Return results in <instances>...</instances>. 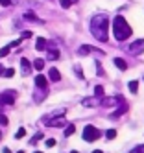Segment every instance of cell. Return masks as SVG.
Here are the masks:
<instances>
[{
    "label": "cell",
    "instance_id": "6da1fadb",
    "mask_svg": "<svg viewBox=\"0 0 144 153\" xmlns=\"http://www.w3.org/2000/svg\"><path fill=\"white\" fill-rule=\"evenodd\" d=\"M107 26H109L107 17H104V15H96V17L91 20V33H93L98 41L105 42V41H107Z\"/></svg>",
    "mask_w": 144,
    "mask_h": 153
},
{
    "label": "cell",
    "instance_id": "7a4b0ae2",
    "mask_svg": "<svg viewBox=\"0 0 144 153\" xmlns=\"http://www.w3.org/2000/svg\"><path fill=\"white\" fill-rule=\"evenodd\" d=\"M113 35L116 41H126L131 35V26L128 24V20L122 15H116L113 20Z\"/></svg>",
    "mask_w": 144,
    "mask_h": 153
},
{
    "label": "cell",
    "instance_id": "3957f363",
    "mask_svg": "<svg viewBox=\"0 0 144 153\" xmlns=\"http://www.w3.org/2000/svg\"><path fill=\"white\" fill-rule=\"evenodd\" d=\"M100 137H102V131H100L98 127H94V126H87V127L83 129V138H85L87 142H94V140H98Z\"/></svg>",
    "mask_w": 144,
    "mask_h": 153
},
{
    "label": "cell",
    "instance_id": "277c9868",
    "mask_svg": "<svg viewBox=\"0 0 144 153\" xmlns=\"http://www.w3.org/2000/svg\"><path fill=\"white\" fill-rule=\"evenodd\" d=\"M129 53H133V56H140V53L144 52V39H137V41H133L131 45H129Z\"/></svg>",
    "mask_w": 144,
    "mask_h": 153
},
{
    "label": "cell",
    "instance_id": "5b68a950",
    "mask_svg": "<svg viewBox=\"0 0 144 153\" xmlns=\"http://www.w3.org/2000/svg\"><path fill=\"white\" fill-rule=\"evenodd\" d=\"M15 102V92L13 91H6L0 94V105H13Z\"/></svg>",
    "mask_w": 144,
    "mask_h": 153
},
{
    "label": "cell",
    "instance_id": "8992f818",
    "mask_svg": "<svg viewBox=\"0 0 144 153\" xmlns=\"http://www.w3.org/2000/svg\"><path fill=\"white\" fill-rule=\"evenodd\" d=\"M35 85L39 87V89H46V85H48V79L44 78L43 74H39L37 78H35Z\"/></svg>",
    "mask_w": 144,
    "mask_h": 153
},
{
    "label": "cell",
    "instance_id": "52a82bcc",
    "mask_svg": "<svg viewBox=\"0 0 144 153\" xmlns=\"http://www.w3.org/2000/svg\"><path fill=\"white\" fill-rule=\"evenodd\" d=\"M48 78H50L52 81H59V79H61V74H59V70H57V68H50Z\"/></svg>",
    "mask_w": 144,
    "mask_h": 153
},
{
    "label": "cell",
    "instance_id": "ba28073f",
    "mask_svg": "<svg viewBox=\"0 0 144 153\" xmlns=\"http://www.w3.org/2000/svg\"><path fill=\"white\" fill-rule=\"evenodd\" d=\"M115 67H118L120 70H128V63L124 61V59H122V57H115Z\"/></svg>",
    "mask_w": 144,
    "mask_h": 153
},
{
    "label": "cell",
    "instance_id": "9c48e42d",
    "mask_svg": "<svg viewBox=\"0 0 144 153\" xmlns=\"http://www.w3.org/2000/svg\"><path fill=\"white\" fill-rule=\"evenodd\" d=\"M35 50H39V52H43V50H46V41H44L43 37H39V39L35 41Z\"/></svg>",
    "mask_w": 144,
    "mask_h": 153
},
{
    "label": "cell",
    "instance_id": "30bf717a",
    "mask_svg": "<svg viewBox=\"0 0 144 153\" xmlns=\"http://www.w3.org/2000/svg\"><path fill=\"white\" fill-rule=\"evenodd\" d=\"M20 65H22V70H24V74H28V72L31 70V65H30L28 59H20Z\"/></svg>",
    "mask_w": 144,
    "mask_h": 153
},
{
    "label": "cell",
    "instance_id": "8fae6325",
    "mask_svg": "<svg viewBox=\"0 0 144 153\" xmlns=\"http://www.w3.org/2000/svg\"><path fill=\"white\" fill-rule=\"evenodd\" d=\"M24 19H26V20H31V22H39L37 15H35V13H31V11H26V13H24Z\"/></svg>",
    "mask_w": 144,
    "mask_h": 153
},
{
    "label": "cell",
    "instance_id": "7c38bea8",
    "mask_svg": "<svg viewBox=\"0 0 144 153\" xmlns=\"http://www.w3.org/2000/svg\"><path fill=\"white\" fill-rule=\"evenodd\" d=\"M33 68H35V70H43L44 68V61L43 59H35V61H33Z\"/></svg>",
    "mask_w": 144,
    "mask_h": 153
},
{
    "label": "cell",
    "instance_id": "4fadbf2b",
    "mask_svg": "<svg viewBox=\"0 0 144 153\" xmlns=\"http://www.w3.org/2000/svg\"><path fill=\"white\" fill-rule=\"evenodd\" d=\"M93 52V46H87V45H83L81 48H80V56H87V53H91Z\"/></svg>",
    "mask_w": 144,
    "mask_h": 153
},
{
    "label": "cell",
    "instance_id": "5bb4252c",
    "mask_svg": "<svg viewBox=\"0 0 144 153\" xmlns=\"http://www.w3.org/2000/svg\"><path fill=\"white\" fill-rule=\"evenodd\" d=\"M128 89L133 92V94H135L137 91H139V81H129V85H128Z\"/></svg>",
    "mask_w": 144,
    "mask_h": 153
},
{
    "label": "cell",
    "instance_id": "9a60e30c",
    "mask_svg": "<svg viewBox=\"0 0 144 153\" xmlns=\"http://www.w3.org/2000/svg\"><path fill=\"white\" fill-rule=\"evenodd\" d=\"M94 96L104 98V87H102V85H96V87H94Z\"/></svg>",
    "mask_w": 144,
    "mask_h": 153
},
{
    "label": "cell",
    "instance_id": "2e32d148",
    "mask_svg": "<svg viewBox=\"0 0 144 153\" xmlns=\"http://www.w3.org/2000/svg\"><path fill=\"white\" fill-rule=\"evenodd\" d=\"M74 131H76L74 124H70V126H66V129H65V137H70V135H74Z\"/></svg>",
    "mask_w": 144,
    "mask_h": 153
},
{
    "label": "cell",
    "instance_id": "e0dca14e",
    "mask_svg": "<svg viewBox=\"0 0 144 153\" xmlns=\"http://www.w3.org/2000/svg\"><path fill=\"white\" fill-rule=\"evenodd\" d=\"M105 137H107L109 140H113V138L116 137V131H115V129H107V131H105Z\"/></svg>",
    "mask_w": 144,
    "mask_h": 153
},
{
    "label": "cell",
    "instance_id": "ac0fdd59",
    "mask_svg": "<svg viewBox=\"0 0 144 153\" xmlns=\"http://www.w3.org/2000/svg\"><path fill=\"white\" fill-rule=\"evenodd\" d=\"M59 57V50H50L48 52V59H57Z\"/></svg>",
    "mask_w": 144,
    "mask_h": 153
},
{
    "label": "cell",
    "instance_id": "d6986e66",
    "mask_svg": "<svg viewBox=\"0 0 144 153\" xmlns=\"http://www.w3.org/2000/svg\"><path fill=\"white\" fill-rule=\"evenodd\" d=\"M15 76V68H6L4 70V78H13Z\"/></svg>",
    "mask_w": 144,
    "mask_h": 153
},
{
    "label": "cell",
    "instance_id": "ffe728a7",
    "mask_svg": "<svg viewBox=\"0 0 144 153\" xmlns=\"http://www.w3.org/2000/svg\"><path fill=\"white\" fill-rule=\"evenodd\" d=\"M65 124V120H63V116L59 118V120H54V122H48V126H52V127H55V126H63Z\"/></svg>",
    "mask_w": 144,
    "mask_h": 153
},
{
    "label": "cell",
    "instance_id": "44dd1931",
    "mask_svg": "<svg viewBox=\"0 0 144 153\" xmlns=\"http://www.w3.org/2000/svg\"><path fill=\"white\" fill-rule=\"evenodd\" d=\"M9 52H11V46H9V45H7V46H4L2 50H0V57H6Z\"/></svg>",
    "mask_w": 144,
    "mask_h": 153
},
{
    "label": "cell",
    "instance_id": "7402d4cb",
    "mask_svg": "<svg viewBox=\"0 0 144 153\" xmlns=\"http://www.w3.org/2000/svg\"><path fill=\"white\" fill-rule=\"evenodd\" d=\"M59 4H61V7H65V9H69V7L72 6V0H59Z\"/></svg>",
    "mask_w": 144,
    "mask_h": 153
},
{
    "label": "cell",
    "instance_id": "603a6c76",
    "mask_svg": "<svg viewBox=\"0 0 144 153\" xmlns=\"http://www.w3.org/2000/svg\"><path fill=\"white\" fill-rule=\"evenodd\" d=\"M128 111V107L124 105V107H122V109H118V111H115V114H113V118H116V116H120V114H124Z\"/></svg>",
    "mask_w": 144,
    "mask_h": 153
},
{
    "label": "cell",
    "instance_id": "cb8c5ba5",
    "mask_svg": "<svg viewBox=\"0 0 144 153\" xmlns=\"http://www.w3.org/2000/svg\"><path fill=\"white\" fill-rule=\"evenodd\" d=\"M74 70H76V74H78V78H80V79H83V72H81V67H80V65H76V67H74Z\"/></svg>",
    "mask_w": 144,
    "mask_h": 153
},
{
    "label": "cell",
    "instance_id": "d4e9b609",
    "mask_svg": "<svg viewBox=\"0 0 144 153\" xmlns=\"http://www.w3.org/2000/svg\"><path fill=\"white\" fill-rule=\"evenodd\" d=\"M26 135V129L24 127H20L19 131H17V135H15V138H22V137H24Z\"/></svg>",
    "mask_w": 144,
    "mask_h": 153
},
{
    "label": "cell",
    "instance_id": "484cf974",
    "mask_svg": "<svg viewBox=\"0 0 144 153\" xmlns=\"http://www.w3.org/2000/svg\"><path fill=\"white\" fill-rule=\"evenodd\" d=\"M131 153H144V144H142V146H137V148L133 149Z\"/></svg>",
    "mask_w": 144,
    "mask_h": 153
},
{
    "label": "cell",
    "instance_id": "4316f807",
    "mask_svg": "<svg viewBox=\"0 0 144 153\" xmlns=\"http://www.w3.org/2000/svg\"><path fill=\"white\" fill-rule=\"evenodd\" d=\"M46 146H48V148H54V146H55V138H48V140H46Z\"/></svg>",
    "mask_w": 144,
    "mask_h": 153
},
{
    "label": "cell",
    "instance_id": "83f0119b",
    "mask_svg": "<svg viewBox=\"0 0 144 153\" xmlns=\"http://www.w3.org/2000/svg\"><path fill=\"white\" fill-rule=\"evenodd\" d=\"M0 124H2V126H7V118H6L4 114H0Z\"/></svg>",
    "mask_w": 144,
    "mask_h": 153
},
{
    "label": "cell",
    "instance_id": "f1b7e54d",
    "mask_svg": "<svg viewBox=\"0 0 144 153\" xmlns=\"http://www.w3.org/2000/svg\"><path fill=\"white\" fill-rule=\"evenodd\" d=\"M0 6H4V7L11 6V0H0Z\"/></svg>",
    "mask_w": 144,
    "mask_h": 153
},
{
    "label": "cell",
    "instance_id": "f546056e",
    "mask_svg": "<svg viewBox=\"0 0 144 153\" xmlns=\"http://www.w3.org/2000/svg\"><path fill=\"white\" fill-rule=\"evenodd\" d=\"M31 37V31H22V39H30Z\"/></svg>",
    "mask_w": 144,
    "mask_h": 153
},
{
    "label": "cell",
    "instance_id": "4dcf8cb0",
    "mask_svg": "<svg viewBox=\"0 0 144 153\" xmlns=\"http://www.w3.org/2000/svg\"><path fill=\"white\" fill-rule=\"evenodd\" d=\"M0 76H4V67L0 65Z\"/></svg>",
    "mask_w": 144,
    "mask_h": 153
},
{
    "label": "cell",
    "instance_id": "1f68e13d",
    "mask_svg": "<svg viewBox=\"0 0 144 153\" xmlns=\"http://www.w3.org/2000/svg\"><path fill=\"white\" fill-rule=\"evenodd\" d=\"M2 153H11V151H9L7 148H4V149H2Z\"/></svg>",
    "mask_w": 144,
    "mask_h": 153
},
{
    "label": "cell",
    "instance_id": "d6a6232c",
    "mask_svg": "<svg viewBox=\"0 0 144 153\" xmlns=\"http://www.w3.org/2000/svg\"><path fill=\"white\" fill-rule=\"evenodd\" d=\"M93 153H102V151H100V149H94V151H93Z\"/></svg>",
    "mask_w": 144,
    "mask_h": 153
},
{
    "label": "cell",
    "instance_id": "836d02e7",
    "mask_svg": "<svg viewBox=\"0 0 144 153\" xmlns=\"http://www.w3.org/2000/svg\"><path fill=\"white\" fill-rule=\"evenodd\" d=\"M17 153H24V151H17Z\"/></svg>",
    "mask_w": 144,
    "mask_h": 153
},
{
    "label": "cell",
    "instance_id": "e575fe53",
    "mask_svg": "<svg viewBox=\"0 0 144 153\" xmlns=\"http://www.w3.org/2000/svg\"><path fill=\"white\" fill-rule=\"evenodd\" d=\"M70 153H78V151H70Z\"/></svg>",
    "mask_w": 144,
    "mask_h": 153
},
{
    "label": "cell",
    "instance_id": "d590c367",
    "mask_svg": "<svg viewBox=\"0 0 144 153\" xmlns=\"http://www.w3.org/2000/svg\"><path fill=\"white\" fill-rule=\"evenodd\" d=\"M35 153H43V151H35Z\"/></svg>",
    "mask_w": 144,
    "mask_h": 153
},
{
    "label": "cell",
    "instance_id": "8d00e7d4",
    "mask_svg": "<svg viewBox=\"0 0 144 153\" xmlns=\"http://www.w3.org/2000/svg\"><path fill=\"white\" fill-rule=\"evenodd\" d=\"M0 138H2V133H0Z\"/></svg>",
    "mask_w": 144,
    "mask_h": 153
}]
</instances>
